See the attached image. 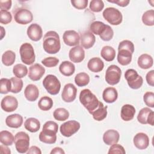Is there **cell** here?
Wrapping results in <instances>:
<instances>
[{"label":"cell","instance_id":"cell-44","mask_svg":"<svg viewBox=\"0 0 154 154\" xmlns=\"http://www.w3.org/2000/svg\"><path fill=\"white\" fill-rule=\"evenodd\" d=\"M59 63V59L56 57H49L44 58L42 61V63L46 67H53L56 66Z\"/></svg>","mask_w":154,"mask_h":154},{"label":"cell","instance_id":"cell-11","mask_svg":"<svg viewBox=\"0 0 154 154\" xmlns=\"http://www.w3.org/2000/svg\"><path fill=\"white\" fill-rule=\"evenodd\" d=\"M121 75L122 71L120 68L116 65H111L106 70L105 81L108 84L114 85L119 82Z\"/></svg>","mask_w":154,"mask_h":154},{"label":"cell","instance_id":"cell-34","mask_svg":"<svg viewBox=\"0 0 154 154\" xmlns=\"http://www.w3.org/2000/svg\"><path fill=\"white\" fill-rule=\"evenodd\" d=\"M14 137L9 131H2L0 132V141L4 146H11L14 142Z\"/></svg>","mask_w":154,"mask_h":154},{"label":"cell","instance_id":"cell-50","mask_svg":"<svg viewBox=\"0 0 154 154\" xmlns=\"http://www.w3.org/2000/svg\"><path fill=\"white\" fill-rule=\"evenodd\" d=\"M146 81L147 84L151 87L154 86V70H152L147 72L146 76Z\"/></svg>","mask_w":154,"mask_h":154},{"label":"cell","instance_id":"cell-9","mask_svg":"<svg viewBox=\"0 0 154 154\" xmlns=\"http://www.w3.org/2000/svg\"><path fill=\"white\" fill-rule=\"evenodd\" d=\"M125 78L127 81L128 85L132 89H138L143 85V78L134 69H128L125 73Z\"/></svg>","mask_w":154,"mask_h":154},{"label":"cell","instance_id":"cell-35","mask_svg":"<svg viewBox=\"0 0 154 154\" xmlns=\"http://www.w3.org/2000/svg\"><path fill=\"white\" fill-rule=\"evenodd\" d=\"M16 60V54L10 50L5 51L2 55V63L6 66H10L14 64Z\"/></svg>","mask_w":154,"mask_h":154},{"label":"cell","instance_id":"cell-42","mask_svg":"<svg viewBox=\"0 0 154 154\" xmlns=\"http://www.w3.org/2000/svg\"><path fill=\"white\" fill-rule=\"evenodd\" d=\"M0 93L1 94H7L9 91H11V82L10 79L7 78H1L0 80Z\"/></svg>","mask_w":154,"mask_h":154},{"label":"cell","instance_id":"cell-5","mask_svg":"<svg viewBox=\"0 0 154 154\" xmlns=\"http://www.w3.org/2000/svg\"><path fill=\"white\" fill-rule=\"evenodd\" d=\"M19 53L21 60L24 64L30 65L34 63L35 60V55L34 48L30 43H23L20 47Z\"/></svg>","mask_w":154,"mask_h":154},{"label":"cell","instance_id":"cell-30","mask_svg":"<svg viewBox=\"0 0 154 154\" xmlns=\"http://www.w3.org/2000/svg\"><path fill=\"white\" fill-rule=\"evenodd\" d=\"M59 70L62 75L66 76H70L74 73L75 66L72 62L64 61H63L60 65Z\"/></svg>","mask_w":154,"mask_h":154},{"label":"cell","instance_id":"cell-26","mask_svg":"<svg viewBox=\"0 0 154 154\" xmlns=\"http://www.w3.org/2000/svg\"><path fill=\"white\" fill-rule=\"evenodd\" d=\"M102 97L105 102L108 103H113L117 99V91L114 87H107L103 91Z\"/></svg>","mask_w":154,"mask_h":154},{"label":"cell","instance_id":"cell-49","mask_svg":"<svg viewBox=\"0 0 154 154\" xmlns=\"http://www.w3.org/2000/svg\"><path fill=\"white\" fill-rule=\"evenodd\" d=\"M88 0H72L71 3L72 5L78 9L82 10L85 9L88 5Z\"/></svg>","mask_w":154,"mask_h":154},{"label":"cell","instance_id":"cell-3","mask_svg":"<svg viewBox=\"0 0 154 154\" xmlns=\"http://www.w3.org/2000/svg\"><path fill=\"white\" fill-rule=\"evenodd\" d=\"M90 29L94 34L99 35L103 41L111 40L114 35V31L112 28L100 21H94L90 24Z\"/></svg>","mask_w":154,"mask_h":154},{"label":"cell","instance_id":"cell-33","mask_svg":"<svg viewBox=\"0 0 154 154\" xmlns=\"http://www.w3.org/2000/svg\"><path fill=\"white\" fill-rule=\"evenodd\" d=\"M100 55L106 61H112L116 57V51L110 46H105L101 49Z\"/></svg>","mask_w":154,"mask_h":154},{"label":"cell","instance_id":"cell-25","mask_svg":"<svg viewBox=\"0 0 154 154\" xmlns=\"http://www.w3.org/2000/svg\"><path fill=\"white\" fill-rule=\"evenodd\" d=\"M5 123L7 126L12 128H18L23 123V117L18 114H13L8 116L5 119Z\"/></svg>","mask_w":154,"mask_h":154},{"label":"cell","instance_id":"cell-47","mask_svg":"<svg viewBox=\"0 0 154 154\" xmlns=\"http://www.w3.org/2000/svg\"><path fill=\"white\" fill-rule=\"evenodd\" d=\"M39 140L40 141L46 144H54L56 142L57 135L55 136H49L43 134L42 132L39 134Z\"/></svg>","mask_w":154,"mask_h":154},{"label":"cell","instance_id":"cell-12","mask_svg":"<svg viewBox=\"0 0 154 154\" xmlns=\"http://www.w3.org/2000/svg\"><path fill=\"white\" fill-rule=\"evenodd\" d=\"M80 126V123L78 122L76 120H69L61 125L60 131L63 136L70 137L78 131Z\"/></svg>","mask_w":154,"mask_h":154},{"label":"cell","instance_id":"cell-29","mask_svg":"<svg viewBox=\"0 0 154 154\" xmlns=\"http://www.w3.org/2000/svg\"><path fill=\"white\" fill-rule=\"evenodd\" d=\"M137 63L138 66L142 69H149L153 66V58L147 54H143L138 57Z\"/></svg>","mask_w":154,"mask_h":154},{"label":"cell","instance_id":"cell-1","mask_svg":"<svg viewBox=\"0 0 154 154\" xmlns=\"http://www.w3.org/2000/svg\"><path fill=\"white\" fill-rule=\"evenodd\" d=\"M117 61L122 66L130 64L132 61V54L134 52V43L128 40L120 42L118 47Z\"/></svg>","mask_w":154,"mask_h":154},{"label":"cell","instance_id":"cell-28","mask_svg":"<svg viewBox=\"0 0 154 154\" xmlns=\"http://www.w3.org/2000/svg\"><path fill=\"white\" fill-rule=\"evenodd\" d=\"M58 126L57 123L53 121L46 122L43 126V129L41 131L43 134L49 136H55L58 132Z\"/></svg>","mask_w":154,"mask_h":154},{"label":"cell","instance_id":"cell-16","mask_svg":"<svg viewBox=\"0 0 154 154\" xmlns=\"http://www.w3.org/2000/svg\"><path fill=\"white\" fill-rule=\"evenodd\" d=\"M64 43L69 46L79 45L80 36L79 34L74 30L66 31L63 35Z\"/></svg>","mask_w":154,"mask_h":154},{"label":"cell","instance_id":"cell-56","mask_svg":"<svg viewBox=\"0 0 154 154\" xmlns=\"http://www.w3.org/2000/svg\"><path fill=\"white\" fill-rule=\"evenodd\" d=\"M1 40H2L4 37V36L5 35V31L2 26H1Z\"/></svg>","mask_w":154,"mask_h":154},{"label":"cell","instance_id":"cell-14","mask_svg":"<svg viewBox=\"0 0 154 154\" xmlns=\"http://www.w3.org/2000/svg\"><path fill=\"white\" fill-rule=\"evenodd\" d=\"M77 88L76 87L71 83L66 84L63 88L61 97L62 99L66 102H72L75 100L76 97Z\"/></svg>","mask_w":154,"mask_h":154},{"label":"cell","instance_id":"cell-40","mask_svg":"<svg viewBox=\"0 0 154 154\" xmlns=\"http://www.w3.org/2000/svg\"><path fill=\"white\" fill-rule=\"evenodd\" d=\"M142 22L147 26H153L154 25V10H149L144 13L142 16Z\"/></svg>","mask_w":154,"mask_h":154},{"label":"cell","instance_id":"cell-43","mask_svg":"<svg viewBox=\"0 0 154 154\" xmlns=\"http://www.w3.org/2000/svg\"><path fill=\"white\" fill-rule=\"evenodd\" d=\"M89 7L93 12H100L104 7V3L101 0H93L90 1Z\"/></svg>","mask_w":154,"mask_h":154},{"label":"cell","instance_id":"cell-45","mask_svg":"<svg viewBox=\"0 0 154 154\" xmlns=\"http://www.w3.org/2000/svg\"><path fill=\"white\" fill-rule=\"evenodd\" d=\"M12 20V16L8 11H0V22L2 24H8Z\"/></svg>","mask_w":154,"mask_h":154},{"label":"cell","instance_id":"cell-51","mask_svg":"<svg viewBox=\"0 0 154 154\" xmlns=\"http://www.w3.org/2000/svg\"><path fill=\"white\" fill-rule=\"evenodd\" d=\"M12 1L11 0L8 1H0V8L1 10L7 11L8 10L10 9L11 7Z\"/></svg>","mask_w":154,"mask_h":154},{"label":"cell","instance_id":"cell-21","mask_svg":"<svg viewBox=\"0 0 154 154\" xmlns=\"http://www.w3.org/2000/svg\"><path fill=\"white\" fill-rule=\"evenodd\" d=\"M80 40L82 47L88 49L93 47L94 45L96 37L91 31H87L81 34Z\"/></svg>","mask_w":154,"mask_h":154},{"label":"cell","instance_id":"cell-31","mask_svg":"<svg viewBox=\"0 0 154 154\" xmlns=\"http://www.w3.org/2000/svg\"><path fill=\"white\" fill-rule=\"evenodd\" d=\"M24 126L27 131L32 133L36 132L40 128V123L38 119L34 117H30L25 120Z\"/></svg>","mask_w":154,"mask_h":154},{"label":"cell","instance_id":"cell-37","mask_svg":"<svg viewBox=\"0 0 154 154\" xmlns=\"http://www.w3.org/2000/svg\"><path fill=\"white\" fill-rule=\"evenodd\" d=\"M38 106L42 111H48L51 109L53 106V100L51 97L45 96L41 97L39 100Z\"/></svg>","mask_w":154,"mask_h":154},{"label":"cell","instance_id":"cell-6","mask_svg":"<svg viewBox=\"0 0 154 154\" xmlns=\"http://www.w3.org/2000/svg\"><path fill=\"white\" fill-rule=\"evenodd\" d=\"M14 144L16 150L20 153H26L29 149V137L25 132H19L14 136Z\"/></svg>","mask_w":154,"mask_h":154},{"label":"cell","instance_id":"cell-18","mask_svg":"<svg viewBox=\"0 0 154 154\" xmlns=\"http://www.w3.org/2000/svg\"><path fill=\"white\" fill-rule=\"evenodd\" d=\"M69 57L73 63H78L84 60L85 51L81 46L77 45L70 49L69 52Z\"/></svg>","mask_w":154,"mask_h":154},{"label":"cell","instance_id":"cell-41","mask_svg":"<svg viewBox=\"0 0 154 154\" xmlns=\"http://www.w3.org/2000/svg\"><path fill=\"white\" fill-rule=\"evenodd\" d=\"M11 82V92L13 93H17L20 92L23 88V81L20 78L13 77L10 79Z\"/></svg>","mask_w":154,"mask_h":154},{"label":"cell","instance_id":"cell-54","mask_svg":"<svg viewBox=\"0 0 154 154\" xmlns=\"http://www.w3.org/2000/svg\"><path fill=\"white\" fill-rule=\"evenodd\" d=\"M51 154H57V153H60V154H64L65 152L63 150V149L59 147H56L54 148L50 152Z\"/></svg>","mask_w":154,"mask_h":154},{"label":"cell","instance_id":"cell-53","mask_svg":"<svg viewBox=\"0 0 154 154\" xmlns=\"http://www.w3.org/2000/svg\"><path fill=\"white\" fill-rule=\"evenodd\" d=\"M28 154H33V153H35V154H41L42 153V151L40 150V148H38L37 146H31L28 150L26 152Z\"/></svg>","mask_w":154,"mask_h":154},{"label":"cell","instance_id":"cell-46","mask_svg":"<svg viewBox=\"0 0 154 154\" xmlns=\"http://www.w3.org/2000/svg\"><path fill=\"white\" fill-rule=\"evenodd\" d=\"M143 100L145 104L151 108L154 107V93L151 91H147L143 96Z\"/></svg>","mask_w":154,"mask_h":154},{"label":"cell","instance_id":"cell-4","mask_svg":"<svg viewBox=\"0 0 154 154\" xmlns=\"http://www.w3.org/2000/svg\"><path fill=\"white\" fill-rule=\"evenodd\" d=\"M79 101L81 103L91 114L99 106L100 102L96 96L89 90L84 89L79 94Z\"/></svg>","mask_w":154,"mask_h":154},{"label":"cell","instance_id":"cell-55","mask_svg":"<svg viewBox=\"0 0 154 154\" xmlns=\"http://www.w3.org/2000/svg\"><path fill=\"white\" fill-rule=\"evenodd\" d=\"M0 149H1V151L0 152L1 153H8V154H10L11 153V151L10 150V149L7 147H5V146H3L2 145H1L0 146Z\"/></svg>","mask_w":154,"mask_h":154},{"label":"cell","instance_id":"cell-39","mask_svg":"<svg viewBox=\"0 0 154 154\" xmlns=\"http://www.w3.org/2000/svg\"><path fill=\"white\" fill-rule=\"evenodd\" d=\"M54 117L58 121H65L69 117V111L64 108H57L53 112Z\"/></svg>","mask_w":154,"mask_h":154},{"label":"cell","instance_id":"cell-52","mask_svg":"<svg viewBox=\"0 0 154 154\" xmlns=\"http://www.w3.org/2000/svg\"><path fill=\"white\" fill-rule=\"evenodd\" d=\"M107 1L109 2H111V3L116 4L119 6H120L122 7H126L130 2V1L129 0H111V1L107 0Z\"/></svg>","mask_w":154,"mask_h":154},{"label":"cell","instance_id":"cell-17","mask_svg":"<svg viewBox=\"0 0 154 154\" xmlns=\"http://www.w3.org/2000/svg\"><path fill=\"white\" fill-rule=\"evenodd\" d=\"M45 73V69L38 63L34 64L29 68L28 77L34 81L40 80Z\"/></svg>","mask_w":154,"mask_h":154},{"label":"cell","instance_id":"cell-48","mask_svg":"<svg viewBox=\"0 0 154 154\" xmlns=\"http://www.w3.org/2000/svg\"><path fill=\"white\" fill-rule=\"evenodd\" d=\"M109 154L110 153H125V150L124 149V147L120 145V144H118L117 143L111 145V147L109 149L108 152Z\"/></svg>","mask_w":154,"mask_h":154},{"label":"cell","instance_id":"cell-23","mask_svg":"<svg viewBox=\"0 0 154 154\" xmlns=\"http://www.w3.org/2000/svg\"><path fill=\"white\" fill-rule=\"evenodd\" d=\"M24 95L28 101H35L39 95V91L37 87L34 84H28L24 90Z\"/></svg>","mask_w":154,"mask_h":154},{"label":"cell","instance_id":"cell-15","mask_svg":"<svg viewBox=\"0 0 154 154\" xmlns=\"http://www.w3.org/2000/svg\"><path fill=\"white\" fill-rule=\"evenodd\" d=\"M1 108L5 112H13L15 111L18 106V101L17 99L12 96H6L1 100Z\"/></svg>","mask_w":154,"mask_h":154},{"label":"cell","instance_id":"cell-38","mask_svg":"<svg viewBox=\"0 0 154 154\" xmlns=\"http://www.w3.org/2000/svg\"><path fill=\"white\" fill-rule=\"evenodd\" d=\"M13 72L16 77L22 78L27 75L28 69L27 67L24 64H17L13 67Z\"/></svg>","mask_w":154,"mask_h":154},{"label":"cell","instance_id":"cell-24","mask_svg":"<svg viewBox=\"0 0 154 154\" xmlns=\"http://www.w3.org/2000/svg\"><path fill=\"white\" fill-rule=\"evenodd\" d=\"M135 114V109L134 106L129 104H125L122 106L120 111V116L122 120L126 122L133 119Z\"/></svg>","mask_w":154,"mask_h":154},{"label":"cell","instance_id":"cell-8","mask_svg":"<svg viewBox=\"0 0 154 154\" xmlns=\"http://www.w3.org/2000/svg\"><path fill=\"white\" fill-rule=\"evenodd\" d=\"M43 85L51 95L57 94L61 88V83L57 77L53 75H48L43 81Z\"/></svg>","mask_w":154,"mask_h":154},{"label":"cell","instance_id":"cell-22","mask_svg":"<svg viewBox=\"0 0 154 154\" xmlns=\"http://www.w3.org/2000/svg\"><path fill=\"white\" fill-rule=\"evenodd\" d=\"M120 138L118 131L114 129L107 130L103 135V141L108 146L117 143Z\"/></svg>","mask_w":154,"mask_h":154},{"label":"cell","instance_id":"cell-32","mask_svg":"<svg viewBox=\"0 0 154 154\" xmlns=\"http://www.w3.org/2000/svg\"><path fill=\"white\" fill-rule=\"evenodd\" d=\"M91 114L93 116L94 120L97 121H102L105 119L107 116V106H104L103 103L100 102L97 108Z\"/></svg>","mask_w":154,"mask_h":154},{"label":"cell","instance_id":"cell-7","mask_svg":"<svg viewBox=\"0 0 154 154\" xmlns=\"http://www.w3.org/2000/svg\"><path fill=\"white\" fill-rule=\"evenodd\" d=\"M102 15L103 18L112 25H119L123 20L122 13L118 9L114 7L106 8L103 10Z\"/></svg>","mask_w":154,"mask_h":154},{"label":"cell","instance_id":"cell-13","mask_svg":"<svg viewBox=\"0 0 154 154\" xmlns=\"http://www.w3.org/2000/svg\"><path fill=\"white\" fill-rule=\"evenodd\" d=\"M137 120L138 122L141 124H149L151 126H153V111L148 107H144L142 108L137 116Z\"/></svg>","mask_w":154,"mask_h":154},{"label":"cell","instance_id":"cell-20","mask_svg":"<svg viewBox=\"0 0 154 154\" xmlns=\"http://www.w3.org/2000/svg\"><path fill=\"white\" fill-rule=\"evenodd\" d=\"M133 142L137 149L144 150L149 146V138L147 134L143 132H139L134 136Z\"/></svg>","mask_w":154,"mask_h":154},{"label":"cell","instance_id":"cell-27","mask_svg":"<svg viewBox=\"0 0 154 154\" xmlns=\"http://www.w3.org/2000/svg\"><path fill=\"white\" fill-rule=\"evenodd\" d=\"M87 67L92 72H99L104 67V63L102 60L98 57L91 58L87 63Z\"/></svg>","mask_w":154,"mask_h":154},{"label":"cell","instance_id":"cell-2","mask_svg":"<svg viewBox=\"0 0 154 154\" xmlns=\"http://www.w3.org/2000/svg\"><path fill=\"white\" fill-rule=\"evenodd\" d=\"M43 48L45 52L50 54L58 53L61 48L60 36L54 31L47 32L43 37Z\"/></svg>","mask_w":154,"mask_h":154},{"label":"cell","instance_id":"cell-19","mask_svg":"<svg viewBox=\"0 0 154 154\" xmlns=\"http://www.w3.org/2000/svg\"><path fill=\"white\" fill-rule=\"evenodd\" d=\"M26 33L29 38L34 42L40 40L43 35L42 29L37 23L31 24L28 27Z\"/></svg>","mask_w":154,"mask_h":154},{"label":"cell","instance_id":"cell-10","mask_svg":"<svg viewBox=\"0 0 154 154\" xmlns=\"http://www.w3.org/2000/svg\"><path fill=\"white\" fill-rule=\"evenodd\" d=\"M14 20L19 24L26 25L32 22L33 16L31 11L23 7H19L13 10Z\"/></svg>","mask_w":154,"mask_h":154},{"label":"cell","instance_id":"cell-36","mask_svg":"<svg viewBox=\"0 0 154 154\" xmlns=\"http://www.w3.org/2000/svg\"><path fill=\"white\" fill-rule=\"evenodd\" d=\"M90 82L89 75L85 72L78 73L75 77V82L78 87H84L88 84Z\"/></svg>","mask_w":154,"mask_h":154}]
</instances>
